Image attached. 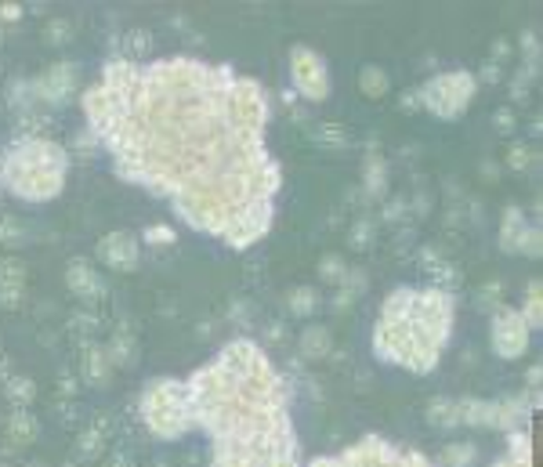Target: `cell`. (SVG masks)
I'll return each instance as SVG.
<instances>
[{
  "instance_id": "1",
  "label": "cell",
  "mask_w": 543,
  "mask_h": 467,
  "mask_svg": "<svg viewBox=\"0 0 543 467\" xmlns=\"http://www.w3.org/2000/svg\"><path fill=\"white\" fill-rule=\"evenodd\" d=\"M80 109L116 178L167 200L189 229L232 250L272 233L282 167L254 76L196 55L109 58Z\"/></svg>"
},
{
  "instance_id": "2",
  "label": "cell",
  "mask_w": 543,
  "mask_h": 467,
  "mask_svg": "<svg viewBox=\"0 0 543 467\" xmlns=\"http://www.w3.org/2000/svg\"><path fill=\"white\" fill-rule=\"evenodd\" d=\"M193 432L211 439V467H304L290 392L269 352L229 341L185 377Z\"/></svg>"
},
{
  "instance_id": "3",
  "label": "cell",
  "mask_w": 543,
  "mask_h": 467,
  "mask_svg": "<svg viewBox=\"0 0 543 467\" xmlns=\"http://www.w3.org/2000/svg\"><path fill=\"white\" fill-rule=\"evenodd\" d=\"M457 323V297L446 286H395L373 323V355L410 373H431Z\"/></svg>"
},
{
  "instance_id": "4",
  "label": "cell",
  "mask_w": 543,
  "mask_h": 467,
  "mask_svg": "<svg viewBox=\"0 0 543 467\" xmlns=\"http://www.w3.org/2000/svg\"><path fill=\"white\" fill-rule=\"evenodd\" d=\"M0 182L22 204H51L69 182V149L54 138H15L0 156Z\"/></svg>"
},
{
  "instance_id": "5",
  "label": "cell",
  "mask_w": 543,
  "mask_h": 467,
  "mask_svg": "<svg viewBox=\"0 0 543 467\" xmlns=\"http://www.w3.org/2000/svg\"><path fill=\"white\" fill-rule=\"evenodd\" d=\"M138 417L160 442H178L193 432L185 377H153L138 395Z\"/></svg>"
},
{
  "instance_id": "6",
  "label": "cell",
  "mask_w": 543,
  "mask_h": 467,
  "mask_svg": "<svg viewBox=\"0 0 543 467\" xmlns=\"http://www.w3.org/2000/svg\"><path fill=\"white\" fill-rule=\"evenodd\" d=\"M304 467H435L424 453L417 450H406L384 435H362L359 442L337 450V453H326V457H315Z\"/></svg>"
},
{
  "instance_id": "7",
  "label": "cell",
  "mask_w": 543,
  "mask_h": 467,
  "mask_svg": "<svg viewBox=\"0 0 543 467\" xmlns=\"http://www.w3.org/2000/svg\"><path fill=\"white\" fill-rule=\"evenodd\" d=\"M479 94V76L471 69H446L435 73L417 87V102L435 116V120H457L471 109Z\"/></svg>"
},
{
  "instance_id": "8",
  "label": "cell",
  "mask_w": 543,
  "mask_h": 467,
  "mask_svg": "<svg viewBox=\"0 0 543 467\" xmlns=\"http://www.w3.org/2000/svg\"><path fill=\"white\" fill-rule=\"evenodd\" d=\"M540 406V395H533L529 402L522 395L515 399H457V410H460V424L468 428H497V432H515L522 428L526 417H533Z\"/></svg>"
},
{
  "instance_id": "9",
  "label": "cell",
  "mask_w": 543,
  "mask_h": 467,
  "mask_svg": "<svg viewBox=\"0 0 543 467\" xmlns=\"http://www.w3.org/2000/svg\"><path fill=\"white\" fill-rule=\"evenodd\" d=\"M290 80H293V91L308 102H326L330 98V65L326 58L308 47V44H293L290 47Z\"/></svg>"
},
{
  "instance_id": "10",
  "label": "cell",
  "mask_w": 543,
  "mask_h": 467,
  "mask_svg": "<svg viewBox=\"0 0 543 467\" xmlns=\"http://www.w3.org/2000/svg\"><path fill=\"white\" fill-rule=\"evenodd\" d=\"M529 341H533V330H529V323L522 319L518 308H500L493 315V323H489V344H493V352L500 359H508V363L522 359L529 352Z\"/></svg>"
},
{
  "instance_id": "11",
  "label": "cell",
  "mask_w": 543,
  "mask_h": 467,
  "mask_svg": "<svg viewBox=\"0 0 543 467\" xmlns=\"http://www.w3.org/2000/svg\"><path fill=\"white\" fill-rule=\"evenodd\" d=\"M138 257H142V243L134 233H105L98 239V261L109 264L113 272H134L138 268Z\"/></svg>"
},
{
  "instance_id": "12",
  "label": "cell",
  "mask_w": 543,
  "mask_h": 467,
  "mask_svg": "<svg viewBox=\"0 0 543 467\" xmlns=\"http://www.w3.org/2000/svg\"><path fill=\"white\" fill-rule=\"evenodd\" d=\"M500 250L508 253H540V233L529 229L522 207H508L500 218Z\"/></svg>"
},
{
  "instance_id": "13",
  "label": "cell",
  "mask_w": 543,
  "mask_h": 467,
  "mask_svg": "<svg viewBox=\"0 0 543 467\" xmlns=\"http://www.w3.org/2000/svg\"><path fill=\"white\" fill-rule=\"evenodd\" d=\"M33 87H36V94H40L44 102H65L69 91H76V69H73L69 62H58V65H51Z\"/></svg>"
},
{
  "instance_id": "14",
  "label": "cell",
  "mask_w": 543,
  "mask_h": 467,
  "mask_svg": "<svg viewBox=\"0 0 543 467\" xmlns=\"http://www.w3.org/2000/svg\"><path fill=\"white\" fill-rule=\"evenodd\" d=\"M65 286H69L76 297H84V301H94V297L105 293V283H102L98 268L87 264L84 257H73V261H69V268H65Z\"/></svg>"
},
{
  "instance_id": "15",
  "label": "cell",
  "mask_w": 543,
  "mask_h": 467,
  "mask_svg": "<svg viewBox=\"0 0 543 467\" xmlns=\"http://www.w3.org/2000/svg\"><path fill=\"white\" fill-rule=\"evenodd\" d=\"M489 467H533V432H526V428L508 432L504 453Z\"/></svg>"
},
{
  "instance_id": "16",
  "label": "cell",
  "mask_w": 543,
  "mask_h": 467,
  "mask_svg": "<svg viewBox=\"0 0 543 467\" xmlns=\"http://www.w3.org/2000/svg\"><path fill=\"white\" fill-rule=\"evenodd\" d=\"M25 290V272L18 261H0V304L15 308Z\"/></svg>"
},
{
  "instance_id": "17",
  "label": "cell",
  "mask_w": 543,
  "mask_h": 467,
  "mask_svg": "<svg viewBox=\"0 0 543 467\" xmlns=\"http://www.w3.org/2000/svg\"><path fill=\"white\" fill-rule=\"evenodd\" d=\"M105 435H109V417H98L76 442V457L80 461H94L102 450H105Z\"/></svg>"
},
{
  "instance_id": "18",
  "label": "cell",
  "mask_w": 543,
  "mask_h": 467,
  "mask_svg": "<svg viewBox=\"0 0 543 467\" xmlns=\"http://www.w3.org/2000/svg\"><path fill=\"white\" fill-rule=\"evenodd\" d=\"M428 424L431 428H442V432H453L460 428V410H457V399H435L428 406Z\"/></svg>"
},
{
  "instance_id": "19",
  "label": "cell",
  "mask_w": 543,
  "mask_h": 467,
  "mask_svg": "<svg viewBox=\"0 0 543 467\" xmlns=\"http://www.w3.org/2000/svg\"><path fill=\"white\" fill-rule=\"evenodd\" d=\"M7 435H11L15 442H33V439L40 435V424H36V417H33L29 410H15V413L7 417Z\"/></svg>"
},
{
  "instance_id": "20",
  "label": "cell",
  "mask_w": 543,
  "mask_h": 467,
  "mask_svg": "<svg viewBox=\"0 0 543 467\" xmlns=\"http://www.w3.org/2000/svg\"><path fill=\"white\" fill-rule=\"evenodd\" d=\"M442 467H471L479 461V446L475 442H464V439H457V442H446V450H442Z\"/></svg>"
},
{
  "instance_id": "21",
  "label": "cell",
  "mask_w": 543,
  "mask_h": 467,
  "mask_svg": "<svg viewBox=\"0 0 543 467\" xmlns=\"http://www.w3.org/2000/svg\"><path fill=\"white\" fill-rule=\"evenodd\" d=\"M297 348H301L308 359L326 355V352H330V330H326V326H304V333H301Z\"/></svg>"
},
{
  "instance_id": "22",
  "label": "cell",
  "mask_w": 543,
  "mask_h": 467,
  "mask_svg": "<svg viewBox=\"0 0 543 467\" xmlns=\"http://www.w3.org/2000/svg\"><path fill=\"white\" fill-rule=\"evenodd\" d=\"M286 308H290V315H297V319H308V315L319 308V293H315L311 286H297V290L286 297Z\"/></svg>"
},
{
  "instance_id": "23",
  "label": "cell",
  "mask_w": 543,
  "mask_h": 467,
  "mask_svg": "<svg viewBox=\"0 0 543 467\" xmlns=\"http://www.w3.org/2000/svg\"><path fill=\"white\" fill-rule=\"evenodd\" d=\"M84 377L91 381V384H105V377H109V355L105 352H98V348H87V355H84Z\"/></svg>"
},
{
  "instance_id": "24",
  "label": "cell",
  "mask_w": 543,
  "mask_h": 467,
  "mask_svg": "<svg viewBox=\"0 0 543 467\" xmlns=\"http://www.w3.org/2000/svg\"><path fill=\"white\" fill-rule=\"evenodd\" d=\"M522 312V319L529 323V330L537 333L543 326V297H540V279H533L529 283V297H526V308H518Z\"/></svg>"
},
{
  "instance_id": "25",
  "label": "cell",
  "mask_w": 543,
  "mask_h": 467,
  "mask_svg": "<svg viewBox=\"0 0 543 467\" xmlns=\"http://www.w3.org/2000/svg\"><path fill=\"white\" fill-rule=\"evenodd\" d=\"M109 363H116V366H131V363H134V333H131V330H120V333L113 337Z\"/></svg>"
},
{
  "instance_id": "26",
  "label": "cell",
  "mask_w": 543,
  "mask_h": 467,
  "mask_svg": "<svg viewBox=\"0 0 543 467\" xmlns=\"http://www.w3.org/2000/svg\"><path fill=\"white\" fill-rule=\"evenodd\" d=\"M359 87H362L370 98H380V94L388 91V73L377 69V65H366V69L359 73Z\"/></svg>"
},
{
  "instance_id": "27",
  "label": "cell",
  "mask_w": 543,
  "mask_h": 467,
  "mask_svg": "<svg viewBox=\"0 0 543 467\" xmlns=\"http://www.w3.org/2000/svg\"><path fill=\"white\" fill-rule=\"evenodd\" d=\"M7 395H11L18 406H29L33 395H36V388H33V381H25V377H11V381H7Z\"/></svg>"
},
{
  "instance_id": "28",
  "label": "cell",
  "mask_w": 543,
  "mask_h": 467,
  "mask_svg": "<svg viewBox=\"0 0 543 467\" xmlns=\"http://www.w3.org/2000/svg\"><path fill=\"white\" fill-rule=\"evenodd\" d=\"M145 243L167 246V243H174V229H167V225H149V229H145Z\"/></svg>"
},
{
  "instance_id": "29",
  "label": "cell",
  "mask_w": 543,
  "mask_h": 467,
  "mask_svg": "<svg viewBox=\"0 0 543 467\" xmlns=\"http://www.w3.org/2000/svg\"><path fill=\"white\" fill-rule=\"evenodd\" d=\"M18 233H22V229H18V222H15V218H7V214H0V239H4V243H11V239H18Z\"/></svg>"
},
{
  "instance_id": "30",
  "label": "cell",
  "mask_w": 543,
  "mask_h": 467,
  "mask_svg": "<svg viewBox=\"0 0 543 467\" xmlns=\"http://www.w3.org/2000/svg\"><path fill=\"white\" fill-rule=\"evenodd\" d=\"M322 275H326V279H337V275H341V264H337V257H326V264H322Z\"/></svg>"
},
{
  "instance_id": "31",
  "label": "cell",
  "mask_w": 543,
  "mask_h": 467,
  "mask_svg": "<svg viewBox=\"0 0 543 467\" xmlns=\"http://www.w3.org/2000/svg\"><path fill=\"white\" fill-rule=\"evenodd\" d=\"M105 467H131V457H127V453H116Z\"/></svg>"
},
{
  "instance_id": "32",
  "label": "cell",
  "mask_w": 543,
  "mask_h": 467,
  "mask_svg": "<svg viewBox=\"0 0 543 467\" xmlns=\"http://www.w3.org/2000/svg\"><path fill=\"white\" fill-rule=\"evenodd\" d=\"M0 18H18V7H0Z\"/></svg>"
}]
</instances>
